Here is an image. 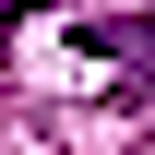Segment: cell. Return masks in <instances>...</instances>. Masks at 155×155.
<instances>
[{
    "label": "cell",
    "mask_w": 155,
    "mask_h": 155,
    "mask_svg": "<svg viewBox=\"0 0 155 155\" xmlns=\"http://www.w3.org/2000/svg\"><path fill=\"white\" fill-rule=\"evenodd\" d=\"M12 36H24V12H0V48H12Z\"/></svg>",
    "instance_id": "7a4b0ae2"
},
{
    "label": "cell",
    "mask_w": 155,
    "mask_h": 155,
    "mask_svg": "<svg viewBox=\"0 0 155 155\" xmlns=\"http://www.w3.org/2000/svg\"><path fill=\"white\" fill-rule=\"evenodd\" d=\"M84 60H119V84H155V12L143 24H84Z\"/></svg>",
    "instance_id": "6da1fadb"
}]
</instances>
